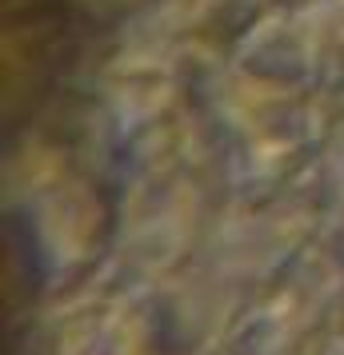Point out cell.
<instances>
[{
  "mask_svg": "<svg viewBox=\"0 0 344 355\" xmlns=\"http://www.w3.org/2000/svg\"><path fill=\"white\" fill-rule=\"evenodd\" d=\"M332 355H344V339H341V343H336V347H332Z\"/></svg>",
  "mask_w": 344,
  "mask_h": 355,
  "instance_id": "cell-1",
  "label": "cell"
}]
</instances>
